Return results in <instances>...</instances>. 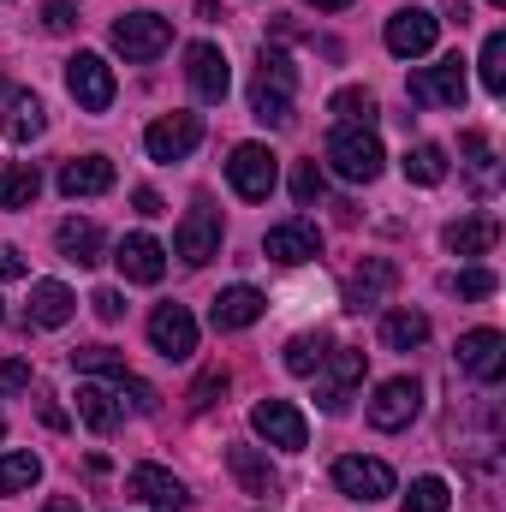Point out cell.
Masks as SVG:
<instances>
[{
    "label": "cell",
    "mask_w": 506,
    "mask_h": 512,
    "mask_svg": "<svg viewBox=\"0 0 506 512\" xmlns=\"http://www.w3.org/2000/svg\"><path fill=\"white\" fill-rule=\"evenodd\" d=\"M459 149H465V161H471V173H477V191L489 197V191H495V155H489V137H483V131H465Z\"/></svg>",
    "instance_id": "cell-36"
},
{
    "label": "cell",
    "mask_w": 506,
    "mask_h": 512,
    "mask_svg": "<svg viewBox=\"0 0 506 512\" xmlns=\"http://www.w3.org/2000/svg\"><path fill=\"white\" fill-rule=\"evenodd\" d=\"M322 358H328V334H292L286 340V370L292 376H316Z\"/></svg>",
    "instance_id": "cell-35"
},
{
    "label": "cell",
    "mask_w": 506,
    "mask_h": 512,
    "mask_svg": "<svg viewBox=\"0 0 506 512\" xmlns=\"http://www.w3.org/2000/svg\"><path fill=\"white\" fill-rule=\"evenodd\" d=\"M411 102H423V108H465V60L447 54V60L423 66L411 78Z\"/></svg>",
    "instance_id": "cell-11"
},
{
    "label": "cell",
    "mask_w": 506,
    "mask_h": 512,
    "mask_svg": "<svg viewBox=\"0 0 506 512\" xmlns=\"http://www.w3.org/2000/svg\"><path fill=\"white\" fill-rule=\"evenodd\" d=\"M0 435H6V417H0Z\"/></svg>",
    "instance_id": "cell-49"
},
{
    "label": "cell",
    "mask_w": 506,
    "mask_h": 512,
    "mask_svg": "<svg viewBox=\"0 0 506 512\" xmlns=\"http://www.w3.org/2000/svg\"><path fill=\"white\" fill-rule=\"evenodd\" d=\"M131 203H137V215H167V209H161V197H155L149 185H137V191H131Z\"/></svg>",
    "instance_id": "cell-46"
},
{
    "label": "cell",
    "mask_w": 506,
    "mask_h": 512,
    "mask_svg": "<svg viewBox=\"0 0 506 512\" xmlns=\"http://www.w3.org/2000/svg\"><path fill=\"white\" fill-rule=\"evenodd\" d=\"M78 417H84L96 435H114V429H120V417H126L120 382H96V376H84V382H78Z\"/></svg>",
    "instance_id": "cell-21"
},
{
    "label": "cell",
    "mask_w": 506,
    "mask_h": 512,
    "mask_svg": "<svg viewBox=\"0 0 506 512\" xmlns=\"http://www.w3.org/2000/svg\"><path fill=\"white\" fill-rule=\"evenodd\" d=\"M90 310H96V316H102V322H120V316H126V298H120V292H114V286H102V292H96V298H90Z\"/></svg>",
    "instance_id": "cell-44"
},
{
    "label": "cell",
    "mask_w": 506,
    "mask_h": 512,
    "mask_svg": "<svg viewBox=\"0 0 506 512\" xmlns=\"http://www.w3.org/2000/svg\"><path fill=\"white\" fill-rule=\"evenodd\" d=\"M292 90H298V66L280 48H262V66H256V84H251L256 120L262 126H292Z\"/></svg>",
    "instance_id": "cell-1"
},
{
    "label": "cell",
    "mask_w": 506,
    "mask_h": 512,
    "mask_svg": "<svg viewBox=\"0 0 506 512\" xmlns=\"http://www.w3.org/2000/svg\"><path fill=\"white\" fill-rule=\"evenodd\" d=\"M60 191H66L72 203L114 191V161H108V155H78V161H66V167H60Z\"/></svg>",
    "instance_id": "cell-23"
},
{
    "label": "cell",
    "mask_w": 506,
    "mask_h": 512,
    "mask_svg": "<svg viewBox=\"0 0 506 512\" xmlns=\"http://www.w3.org/2000/svg\"><path fill=\"white\" fill-rule=\"evenodd\" d=\"M42 24H48L54 36H66V30L78 24V6H72V0H48V6H42Z\"/></svg>",
    "instance_id": "cell-42"
},
{
    "label": "cell",
    "mask_w": 506,
    "mask_h": 512,
    "mask_svg": "<svg viewBox=\"0 0 506 512\" xmlns=\"http://www.w3.org/2000/svg\"><path fill=\"white\" fill-rule=\"evenodd\" d=\"M185 78H191V90L203 102H227V90H233V66H227V54L215 42H191L185 48Z\"/></svg>",
    "instance_id": "cell-17"
},
{
    "label": "cell",
    "mask_w": 506,
    "mask_h": 512,
    "mask_svg": "<svg viewBox=\"0 0 506 512\" xmlns=\"http://www.w3.org/2000/svg\"><path fill=\"white\" fill-rule=\"evenodd\" d=\"M42 131H48V108H42V96L12 90V102H6V137H12V143H36Z\"/></svg>",
    "instance_id": "cell-26"
},
{
    "label": "cell",
    "mask_w": 506,
    "mask_h": 512,
    "mask_svg": "<svg viewBox=\"0 0 506 512\" xmlns=\"http://www.w3.org/2000/svg\"><path fill=\"white\" fill-rule=\"evenodd\" d=\"M489 6H506V0H489Z\"/></svg>",
    "instance_id": "cell-50"
},
{
    "label": "cell",
    "mask_w": 506,
    "mask_h": 512,
    "mask_svg": "<svg viewBox=\"0 0 506 512\" xmlns=\"http://www.w3.org/2000/svg\"><path fill=\"white\" fill-rule=\"evenodd\" d=\"M42 512H84L78 501H42Z\"/></svg>",
    "instance_id": "cell-48"
},
{
    "label": "cell",
    "mask_w": 506,
    "mask_h": 512,
    "mask_svg": "<svg viewBox=\"0 0 506 512\" xmlns=\"http://www.w3.org/2000/svg\"><path fill=\"white\" fill-rule=\"evenodd\" d=\"M364 387V352L358 346H328V358L316 364V405L322 411H346Z\"/></svg>",
    "instance_id": "cell-3"
},
{
    "label": "cell",
    "mask_w": 506,
    "mask_h": 512,
    "mask_svg": "<svg viewBox=\"0 0 506 512\" xmlns=\"http://www.w3.org/2000/svg\"><path fill=\"white\" fill-rule=\"evenodd\" d=\"M197 143H203V120H197V114H161L155 126L143 131L149 161H185Z\"/></svg>",
    "instance_id": "cell-15"
},
{
    "label": "cell",
    "mask_w": 506,
    "mask_h": 512,
    "mask_svg": "<svg viewBox=\"0 0 506 512\" xmlns=\"http://www.w3.org/2000/svg\"><path fill=\"white\" fill-rule=\"evenodd\" d=\"M399 286V268L387 262V256H364V268H352V280H346V310H376L387 304V292Z\"/></svg>",
    "instance_id": "cell-19"
},
{
    "label": "cell",
    "mask_w": 506,
    "mask_h": 512,
    "mask_svg": "<svg viewBox=\"0 0 506 512\" xmlns=\"http://www.w3.org/2000/svg\"><path fill=\"white\" fill-rule=\"evenodd\" d=\"M114 262H120V274H126L131 286H155V280L167 274V251H161V239H149V233H126V239L114 245Z\"/></svg>",
    "instance_id": "cell-20"
},
{
    "label": "cell",
    "mask_w": 506,
    "mask_h": 512,
    "mask_svg": "<svg viewBox=\"0 0 506 512\" xmlns=\"http://www.w3.org/2000/svg\"><path fill=\"white\" fill-rule=\"evenodd\" d=\"M126 495H137V501H143L149 512H185V507H191L185 483H179L173 471H161V465H131Z\"/></svg>",
    "instance_id": "cell-18"
},
{
    "label": "cell",
    "mask_w": 506,
    "mask_h": 512,
    "mask_svg": "<svg viewBox=\"0 0 506 512\" xmlns=\"http://www.w3.org/2000/svg\"><path fill=\"white\" fill-rule=\"evenodd\" d=\"M251 429L268 447H280V453H304V441H310V423H304V411L292 399H256Z\"/></svg>",
    "instance_id": "cell-7"
},
{
    "label": "cell",
    "mask_w": 506,
    "mask_h": 512,
    "mask_svg": "<svg viewBox=\"0 0 506 512\" xmlns=\"http://www.w3.org/2000/svg\"><path fill=\"white\" fill-rule=\"evenodd\" d=\"M227 185L245 197V203H268L274 185H280V155L268 143H239L227 155Z\"/></svg>",
    "instance_id": "cell-4"
},
{
    "label": "cell",
    "mask_w": 506,
    "mask_h": 512,
    "mask_svg": "<svg viewBox=\"0 0 506 512\" xmlns=\"http://www.w3.org/2000/svg\"><path fill=\"white\" fill-rule=\"evenodd\" d=\"M54 245H60V256H66V262L96 268V262H102V227H96V221H60Z\"/></svg>",
    "instance_id": "cell-27"
},
{
    "label": "cell",
    "mask_w": 506,
    "mask_h": 512,
    "mask_svg": "<svg viewBox=\"0 0 506 512\" xmlns=\"http://www.w3.org/2000/svg\"><path fill=\"white\" fill-rule=\"evenodd\" d=\"M36 483H42L36 453H0V495H30Z\"/></svg>",
    "instance_id": "cell-32"
},
{
    "label": "cell",
    "mask_w": 506,
    "mask_h": 512,
    "mask_svg": "<svg viewBox=\"0 0 506 512\" xmlns=\"http://www.w3.org/2000/svg\"><path fill=\"white\" fill-rule=\"evenodd\" d=\"M173 256L191 262V268H203V262L221 256V209H215V203L185 209V221H179V233H173Z\"/></svg>",
    "instance_id": "cell-8"
},
{
    "label": "cell",
    "mask_w": 506,
    "mask_h": 512,
    "mask_svg": "<svg viewBox=\"0 0 506 512\" xmlns=\"http://www.w3.org/2000/svg\"><path fill=\"white\" fill-rule=\"evenodd\" d=\"M453 292L459 298H489L495 292V274L489 268H465V274H453Z\"/></svg>",
    "instance_id": "cell-41"
},
{
    "label": "cell",
    "mask_w": 506,
    "mask_h": 512,
    "mask_svg": "<svg viewBox=\"0 0 506 512\" xmlns=\"http://www.w3.org/2000/svg\"><path fill=\"white\" fill-rule=\"evenodd\" d=\"M292 197H298L304 209L322 197V167H316V161H298V173H292Z\"/></svg>",
    "instance_id": "cell-40"
},
{
    "label": "cell",
    "mask_w": 506,
    "mask_h": 512,
    "mask_svg": "<svg viewBox=\"0 0 506 512\" xmlns=\"http://www.w3.org/2000/svg\"><path fill=\"white\" fill-rule=\"evenodd\" d=\"M417 411H423V387L411 382V376H393V382H381L376 399H370V429H381V435L411 429Z\"/></svg>",
    "instance_id": "cell-12"
},
{
    "label": "cell",
    "mask_w": 506,
    "mask_h": 512,
    "mask_svg": "<svg viewBox=\"0 0 506 512\" xmlns=\"http://www.w3.org/2000/svg\"><path fill=\"white\" fill-rule=\"evenodd\" d=\"M114 48L126 54L131 66H143V60L173 48V24L161 12H126V18H114Z\"/></svg>",
    "instance_id": "cell-6"
},
{
    "label": "cell",
    "mask_w": 506,
    "mask_h": 512,
    "mask_svg": "<svg viewBox=\"0 0 506 512\" xmlns=\"http://www.w3.org/2000/svg\"><path fill=\"white\" fill-rule=\"evenodd\" d=\"M447 507H453V489L441 477H417L405 489V512H447Z\"/></svg>",
    "instance_id": "cell-37"
},
{
    "label": "cell",
    "mask_w": 506,
    "mask_h": 512,
    "mask_svg": "<svg viewBox=\"0 0 506 512\" xmlns=\"http://www.w3.org/2000/svg\"><path fill=\"white\" fill-rule=\"evenodd\" d=\"M24 387H30V364L24 358H6L0 364V393H24Z\"/></svg>",
    "instance_id": "cell-43"
},
{
    "label": "cell",
    "mask_w": 506,
    "mask_h": 512,
    "mask_svg": "<svg viewBox=\"0 0 506 512\" xmlns=\"http://www.w3.org/2000/svg\"><path fill=\"white\" fill-rule=\"evenodd\" d=\"M405 179L411 185H441L447 179V149L441 143H411L405 149Z\"/></svg>",
    "instance_id": "cell-31"
},
{
    "label": "cell",
    "mask_w": 506,
    "mask_h": 512,
    "mask_svg": "<svg viewBox=\"0 0 506 512\" xmlns=\"http://www.w3.org/2000/svg\"><path fill=\"white\" fill-rule=\"evenodd\" d=\"M435 36H441V18L423 6H399L387 18V54H399V60H423L435 48Z\"/></svg>",
    "instance_id": "cell-10"
},
{
    "label": "cell",
    "mask_w": 506,
    "mask_h": 512,
    "mask_svg": "<svg viewBox=\"0 0 506 512\" xmlns=\"http://www.w3.org/2000/svg\"><path fill=\"white\" fill-rule=\"evenodd\" d=\"M0 280H24V251L18 245H0Z\"/></svg>",
    "instance_id": "cell-45"
},
{
    "label": "cell",
    "mask_w": 506,
    "mask_h": 512,
    "mask_svg": "<svg viewBox=\"0 0 506 512\" xmlns=\"http://www.w3.org/2000/svg\"><path fill=\"white\" fill-rule=\"evenodd\" d=\"M334 489H340V495H352V501H364V507H376V501L393 495V471H387L381 459L352 453V459H340V465H334Z\"/></svg>",
    "instance_id": "cell-14"
},
{
    "label": "cell",
    "mask_w": 506,
    "mask_h": 512,
    "mask_svg": "<svg viewBox=\"0 0 506 512\" xmlns=\"http://www.w3.org/2000/svg\"><path fill=\"white\" fill-rule=\"evenodd\" d=\"M227 382H233V376H227L221 364H209V370L191 382V393H185V399H191V411H215V399L227 393Z\"/></svg>",
    "instance_id": "cell-39"
},
{
    "label": "cell",
    "mask_w": 506,
    "mask_h": 512,
    "mask_svg": "<svg viewBox=\"0 0 506 512\" xmlns=\"http://www.w3.org/2000/svg\"><path fill=\"white\" fill-rule=\"evenodd\" d=\"M72 370H78V376H102V382H120V376H126V358H120L114 346H78V352H72Z\"/></svg>",
    "instance_id": "cell-34"
},
{
    "label": "cell",
    "mask_w": 506,
    "mask_h": 512,
    "mask_svg": "<svg viewBox=\"0 0 506 512\" xmlns=\"http://www.w3.org/2000/svg\"><path fill=\"white\" fill-rule=\"evenodd\" d=\"M227 471L239 477V489H245V495H262V501H268V495H280V471H274L256 447H227Z\"/></svg>",
    "instance_id": "cell-25"
},
{
    "label": "cell",
    "mask_w": 506,
    "mask_h": 512,
    "mask_svg": "<svg viewBox=\"0 0 506 512\" xmlns=\"http://www.w3.org/2000/svg\"><path fill=\"white\" fill-rule=\"evenodd\" d=\"M441 239H447V251H453V256H483V251H495L501 227H495L489 215H477V221H453Z\"/></svg>",
    "instance_id": "cell-29"
},
{
    "label": "cell",
    "mask_w": 506,
    "mask_h": 512,
    "mask_svg": "<svg viewBox=\"0 0 506 512\" xmlns=\"http://www.w3.org/2000/svg\"><path fill=\"white\" fill-rule=\"evenodd\" d=\"M66 90H72V102L84 108V114H108L114 108V66L102 60V54H72L66 60Z\"/></svg>",
    "instance_id": "cell-5"
},
{
    "label": "cell",
    "mask_w": 506,
    "mask_h": 512,
    "mask_svg": "<svg viewBox=\"0 0 506 512\" xmlns=\"http://www.w3.org/2000/svg\"><path fill=\"white\" fill-rule=\"evenodd\" d=\"M262 310H268V298L256 286H227V292H215L209 322H215V334H239V328L262 322Z\"/></svg>",
    "instance_id": "cell-22"
},
{
    "label": "cell",
    "mask_w": 506,
    "mask_h": 512,
    "mask_svg": "<svg viewBox=\"0 0 506 512\" xmlns=\"http://www.w3.org/2000/svg\"><path fill=\"white\" fill-rule=\"evenodd\" d=\"M36 191H42L36 161H12V167L0 173V209H30V203H36Z\"/></svg>",
    "instance_id": "cell-30"
},
{
    "label": "cell",
    "mask_w": 506,
    "mask_h": 512,
    "mask_svg": "<svg viewBox=\"0 0 506 512\" xmlns=\"http://www.w3.org/2000/svg\"><path fill=\"white\" fill-rule=\"evenodd\" d=\"M328 167H334L340 179H352V185L381 179V167H387L381 137L370 126H334V131H328Z\"/></svg>",
    "instance_id": "cell-2"
},
{
    "label": "cell",
    "mask_w": 506,
    "mask_h": 512,
    "mask_svg": "<svg viewBox=\"0 0 506 512\" xmlns=\"http://www.w3.org/2000/svg\"><path fill=\"white\" fill-rule=\"evenodd\" d=\"M149 346H155L167 364H185V358L197 352V316H191L185 304H155V316H149Z\"/></svg>",
    "instance_id": "cell-9"
},
{
    "label": "cell",
    "mask_w": 506,
    "mask_h": 512,
    "mask_svg": "<svg viewBox=\"0 0 506 512\" xmlns=\"http://www.w3.org/2000/svg\"><path fill=\"white\" fill-rule=\"evenodd\" d=\"M78 316V298L60 280H36L30 286V328H66Z\"/></svg>",
    "instance_id": "cell-24"
},
{
    "label": "cell",
    "mask_w": 506,
    "mask_h": 512,
    "mask_svg": "<svg viewBox=\"0 0 506 512\" xmlns=\"http://www.w3.org/2000/svg\"><path fill=\"white\" fill-rule=\"evenodd\" d=\"M262 256L268 262H280V268H298V262H316L322 256V233H316V221H280V227H268V239H262Z\"/></svg>",
    "instance_id": "cell-16"
},
{
    "label": "cell",
    "mask_w": 506,
    "mask_h": 512,
    "mask_svg": "<svg viewBox=\"0 0 506 512\" xmlns=\"http://www.w3.org/2000/svg\"><path fill=\"white\" fill-rule=\"evenodd\" d=\"M477 66H483V90H489V96H506V36L501 30L483 42V60H477Z\"/></svg>",
    "instance_id": "cell-38"
},
{
    "label": "cell",
    "mask_w": 506,
    "mask_h": 512,
    "mask_svg": "<svg viewBox=\"0 0 506 512\" xmlns=\"http://www.w3.org/2000/svg\"><path fill=\"white\" fill-rule=\"evenodd\" d=\"M429 340V316L423 310H387L381 316V346L387 352H417Z\"/></svg>",
    "instance_id": "cell-28"
},
{
    "label": "cell",
    "mask_w": 506,
    "mask_h": 512,
    "mask_svg": "<svg viewBox=\"0 0 506 512\" xmlns=\"http://www.w3.org/2000/svg\"><path fill=\"white\" fill-rule=\"evenodd\" d=\"M459 370H465L471 382L495 387L506 376V334H495V328H471V334H459Z\"/></svg>",
    "instance_id": "cell-13"
},
{
    "label": "cell",
    "mask_w": 506,
    "mask_h": 512,
    "mask_svg": "<svg viewBox=\"0 0 506 512\" xmlns=\"http://www.w3.org/2000/svg\"><path fill=\"white\" fill-rule=\"evenodd\" d=\"M328 114L340 120V126H376V96L364 90V84H352V90H334V102H328Z\"/></svg>",
    "instance_id": "cell-33"
},
{
    "label": "cell",
    "mask_w": 506,
    "mask_h": 512,
    "mask_svg": "<svg viewBox=\"0 0 506 512\" xmlns=\"http://www.w3.org/2000/svg\"><path fill=\"white\" fill-rule=\"evenodd\" d=\"M0 322H6V310H0Z\"/></svg>",
    "instance_id": "cell-51"
},
{
    "label": "cell",
    "mask_w": 506,
    "mask_h": 512,
    "mask_svg": "<svg viewBox=\"0 0 506 512\" xmlns=\"http://www.w3.org/2000/svg\"><path fill=\"white\" fill-rule=\"evenodd\" d=\"M304 6H316V12H340V6H352V0H304Z\"/></svg>",
    "instance_id": "cell-47"
}]
</instances>
